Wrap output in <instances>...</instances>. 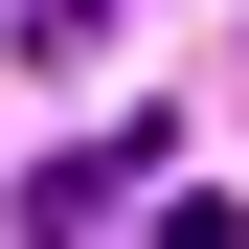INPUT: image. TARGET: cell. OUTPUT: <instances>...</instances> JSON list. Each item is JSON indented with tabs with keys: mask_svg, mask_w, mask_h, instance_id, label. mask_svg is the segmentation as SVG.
<instances>
[{
	"mask_svg": "<svg viewBox=\"0 0 249 249\" xmlns=\"http://www.w3.org/2000/svg\"><path fill=\"white\" fill-rule=\"evenodd\" d=\"M113 204H159V113H136V136H68V159H23V227H113Z\"/></svg>",
	"mask_w": 249,
	"mask_h": 249,
	"instance_id": "1",
	"label": "cell"
},
{
	"mask_svg": "<svg viewBox=\"0 0 249 249\" xmlns=\"http://www.w3.org/2000/svg\"><path fill=\"white\" fill-rule=\"evenodd\" d=\"M113 23H136V0H23V68H91Z\"/></svg>",
	"mask_w": 249,
	"mask_h": 249,
	"instance_id": "2",
	"label": "cell"
}]
</instances>
